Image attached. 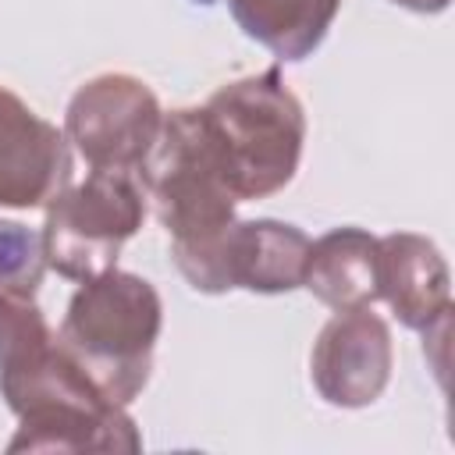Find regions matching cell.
<instances>
[{
	"label": "cell",
	"instance_id": "6",
	"mask_svg": "<svg viewBox=\"0 0 455 455\" xmlns=\"http://www.w3.org/2000/svg\"><path fill=\"white\" fill-rule=\"evenodd\" d=\"M164 128L156 92L121 71H107L78 85L64 114V135L89 171L139 174Z\"/></svg>",
	"mask_w": 455,
	"mask_h": 455
},
{
	"label": "cell",
	"instance_id": "7",
	"mask_svg": "<svg viewBox=\"0 0 455 455\" xmlns=\"http://www.w3.org/2000/svg\"><path fill=\"white\" fill-rule=\"evenodd\" d=\"M309 256V238L295 224L284 220H231L203 252L178 263L181 277L206 295H220L231 288L281 295L302 288Z\"/></svg>",
	"mask_w": 455,
	"mask_h": 455
},
{
	"label": "cell",
	"instance_id": "14",
	"mask_svg": "<svg viewBox=\"0 0 455 455\" xmlns=\"http://www.w3.org/2000/svg\"><path fill=\"white\" fill-rule=\"evenodd\" d=\"M391 4H398V7H409V11H416V14H441L451 0H391Z\"/></svg>",
	"mask_w": 455,
	"mask_h": 455
},
{
	"label": "cell",
	"instance_id": "11",
	"mask_svg": "<svg viewBox=\"0 0 455 455\" xmlns=\"http://www.w3.org/2000/svg\"><path fill=\"white\" fill-rule=\"evenodd\" d=\"M302 288H309L334 313L363 309L377 291V238L363 228H334L309 242Z\"/></svg>",
	"mask_w": 455,
	"mask_h": 455
},
{
	"label": "cell",
	"instance_id": "12",
	"mask_svg": "<svg viewBox=\"0 0 455 455\" xmlns=\"http://www.w3.org/2000/svg\"><path fill=\"white\" fill-rule=\"evenodd\" d=\"M238 28L281 60H306L331 32L341 0H228Z\"/></svg>",
	"mask_w": 455,
	"mask_h": 455
},
{
	"label": "cell",
	"instance_id": "2",
	"mask_svg": "<svg viewBox=\"0 0 455 455\" xmlns=\"http://www.w3.org/2000/svg\"><path fill=\"white\" fill-rule=\"evenodd\" d=\"M210 146L238 203L281 192L302 160L306 114L281 68L220 85L203 107Z\"/></svg>",
	"mask_w": 455,
	"mask_h": 455
},
{
	"label": "cell",
	"instance_id": "13",
	"mask_svg": "<svg viewBox=\"0 0 455 455\" xmlns=\"http://www.w3.org/2000/svg\"><path fill=\"white\" fill-rule=\"evenodd\" d=\"M46 274L43 231H32L18 220H0V295L36 299Z\"/></svg>",
	"mask_w": 455,
	"mask_h": 455
},
{
	"label": "cell",
	"instance_id": "3",
	"mask_svg": "<svg viewBox=\"0 0 455 455\" xmlns=\"http://www.w3.org/2000/svg\"><path fill=\"white\" fill-rule=\"evenodd\" d=\"M160 327L164 302L156 288L114 267L82 281L68 302L57 341L110 402L132 405L149 380Z\"/></svg>",
	"mask_w": 455,
	"mask_h": 455
},
{
	"label": "cell",
	"instance_id": "9",
	"mask_svg": "<svg viewBox=\"0 0 455 455\" xmlns=\"http://www.w3.org/2000/svg\"><path fill=\"white\" fill-rule=\"evenodd\" d=\"M68 181V135L0 85V210L46 206Z\"/></svg>",
	"mask_w": 455,
	"mask_h": 455
},
{
	"label": "cell",
	"instance_id": "15",
	"mask_svg": "<svg viewBox=\"0 0 455 455\" xmlns=\"http://www.w3.org/2000/svg\"><path fill=\"white\" fill-rule=\"evenodd\" d=\"M196 4H213V0H196Z\"/></svg>",
	"mask_w": 455,
	"mask_h": 455
},
{
	"label": "cell",
	"instance_id": "8",
	"mask_svg": "<svg viewBox=\"0 0 455 455\" xmlns=\"http://www.w3.org/2000/svg\"><path fill=\"white\" fill-rule=\"evenodd\" d=\"M395 366L391 327L370 306L345 309L323 323L313 341L309 377L327 405L338 409H366L373 405Z\"/></svg>",
	"mask_w": 455,
	"mask_h": 455
},
{
	"label": "cell",
	"instance_id": "5",
	"mask_svg": "<svg viewBox=\"0 0 455 455\" xmlns=\"http://www.w3.org/2000/svg\"><path fill=\"white\" fill-rule=\"evenodd\" d=\"M146 220V188L139 174L89 171L85 181H68L46 203L43 252L46 267L68 281H89L117 267L124 242Z\"/></svg>",
	"mask_w": 455,
	"mask_h": 455
},
{
	"label": "cell",
	"instance_id": "10",
	"mask_svg": "<svg viewBox=\"0 0 455 455\" xmlns=\"http://www.w3.org/2000/svg\"><path fill=\"white\" fill-rule=\"evenodd\" d=\"M377 291L419 334L451 320V274L441 249L423 235L395 231L377 238Z\"/></svg>",
	"mask_w": 455,
	"mask_h": 455
},
{
	"label": "cell",
	"instance_id": "4",
	"mask_svg": "<svg viewBox=\"0 0 455 455\" xmlns=\"http://www.w3.org/2000/svg\"><path fill=\"white\" fill-rule=\"evenodd\" d=\"M139 181L171 235L174 267L203 252L235 220L238 199L224 181L199 107L164 114L160 139L146 156Z\"/></svg>",
	"mask_w": 455,
	"mask_h": 455
},
{
	"label": "cell",
	"instance_id": "1",
	"mask_svg": "<svg viewBox=\"0 0 455 455\" xmlns=\"http://www.w3.org/2000/svg\"><path fill=\"white\" fill-rule=\"evenodd\" d=\"M0 395L18 416L7 451H139L128 405L110 402L60 348L36 299L0 295Z\"/></svg>",
	"mask_w": 455,
	"mask_h": 455
}]
</instances>
